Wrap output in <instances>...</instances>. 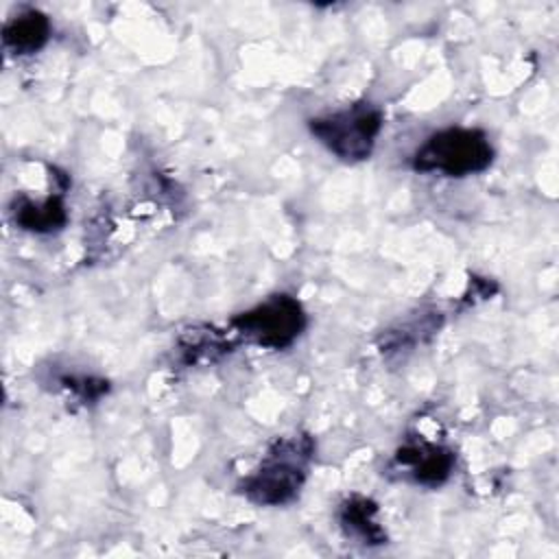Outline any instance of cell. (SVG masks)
I'll use <instances>...</instances> for the list:
<instances>
[{
  "instance_id": "cell-7",
  "label": "cell",
  "mask_w": 559,
  "mask_h": 559,
  "mask_svg": "<svg viewBox=\"0 0 559 559\" xmlns=\"http://www.w3.org/2000/svg\"><path fill=\"white\" fill-rule=\"evenodd\" d=\"M11 216H13V223L26 231H35V234L59 231L68 223L63 192H55L44 201L15 197L11 205Z\"/></svg>"
},
{
  "instance_id": "cell-4",
  "label": "cell",
  "mask_w": 559,
  "mask_h": 559,
  "mask_svg": "<svg viewBox=\"0 0 559 559\" xmlns=\"http://www.w3.org/2000/svg\"><path fill=\"white\" fill-rule=\"evenodd\" d=\"M231 328L249 343L264 349H284L293 345L306 328L301 304L286 293L271 295L258 306L236 314Z\"/></svg>"
},
{
  "instance_id": "cell-6",
  "label": "cell",
  "mask_w": 559,
  "mask_h": 559,
  "mask_svg": "<svg viewBox=\"0 0 559 559\" xmlns=\"http://www.w3.org/2000/svg\"><path fill=\"white\" fill-rule=\"evenodd\" d=\"M338 526L347 539L362 546H380L386 542V533L378 522V504L360 493L345 498L338 507Z\"/></svg>"
},
{
  "instance_id": "cell-3",
  "label": "cell",
  "mask_w": 559,
  "mask_h": 559,
  "mask_svg": "<svg viewBox=\"0 0 559 559\" xmlns=\"http://www.w3.org/2000/svg\"><path fill=\"white\" fill-rule=\"evenodd\" d=\"M382 111L371 103H352L308 120L310 133L334 157L347 164L369 159L382 131Z\"/></svg>"
},
{
  "instance_id": "cell-9",
  "label": "cell",
  "mask_w": 559,
  "mask_h": 559,
  "mask_svg": "<svg viewBox=\"0 0 559 559\" xmlns=\"http://www.w3.org/2000/svg\"><path fill=\"white\" fill-rule=\"evenodd\" d=\"M439 330V317L435 314H419L408 319V321H402L397 328H391L384 332L382 336V352H400L402 347L404 349H411L415 347L417 343L424 341V336L432 334Z\"/></svg>"
},
{
  "instance_id": "cell-5",
  "label": "cell",
  "mask_w": 559,
  "mask_h": 559,
  "mask_svg": "<svg viewBox=\"0 0 559 559\" xmlns=\"http://www.w3.org/2000/svg\"><path fill=\"white\" fill-rule=\"evenodd\" d=\"M456 463V454L432 441L413 439L406 441L393 459V465L404 474V478L424 485V487H439L443 485Z\"/></svg>"
},
{
  "instance_id": "cell-1",
  "label": "cell",
  "mask_w": 559,
  "mask_h": 559,
  "mask_svg": "<svg viewBox=\"0 0 559 559\" xmlns=\"http://www.w3.org/2000/svg\"><path fill=\"white\" fill-rule=\"evenodd\" d=\"M312 459L314 441L310 435L277 437L260 465L238 483V491L260 507L288 504L299 496Z\"/></svg>"
},
{
  "instance_id": "cell-8",
  "label": "cell",
  "mask_w": 559,
  "mask_h": 559,
  "mask_svg": "<svg viewBox=\"0 0 559 559\" xmlns=\"http://www.w3.org/2000/svg\"><path fill=\"white\" fill-rule=\"evenodd\" d=\"M50 39V20L41 11H24L2 28V44L11 55L24 57L41 50Z\"/></svg>"
},
{
  "instance_id": "cell-2",
  "label": "cell",
  "mask_w": 559,
  "mask_h": 559,
  "mask_svg": "<svg viewBox=\"0 0 559 559\" xmlns=\"http://www.w3.org/2000/svg\"><path fill=\"white\" fill-rule=\"evenodd\" d=\"M493 162V146L485 131L469 127H448L435 131L417 146L411 166L417 173H439L443 177H467L487 170Z\"/></svg>"
}]
</instances>
